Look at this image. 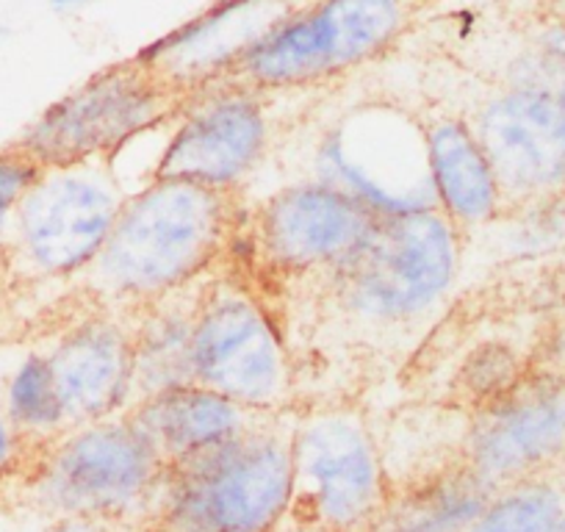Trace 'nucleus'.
<instances>
[{"label": "nucleus", "mask_w": 565, "mask_h": 532, "mask_svg": "<svg viewBox=\"0 0 565 532\" xmlns=\"http://www.w3.org/2000/svg\"><path fill=\"white\" fill-rule=\"evenodd\" d=\"M236 211V192L150 178L125 200L86 286L122 311L192 289L231 247Z\"/></svg>", "instance_id": "1"}, {"label": "nucleus", "mask_w": 565, "mask_h": 532, "mask_svg": "<svg viewBox=\"0 0 565 532\" xmlns=\"http://www.w3.org/2000/svg\"><path fill=\"white\" fill-rule=\"evenodd\" d=\"M291 425L264 416L233 441L167 466L148 532H280L291 521Z\"/></svg>", "instance_id": "2"}, {"label": "nucleus", "mask_w": 565, "mask_h": 532, "mask_svg": "<svg viewBox=\"0 0 565 532\" xmlns=\"http://www.w3.org/2000/svg\"><path fill=\"white\" fill-rule=\"evenodd\" d=\"M167 464L128 414L73 425L31 449L25 493L53 521L148 524Z\"/></svg>", "instance_id": "3"}, {"label": "nucleus", "mask_w": 565, "mask_h": 532, "mask_svg": "<svg viewBox=\"0 0 565 532\" xmlns=\"http://www.w3.org/2000/svg\"><path fill=\"white\" fill-rule=\"evenodd\" d=\"M463 233L438 209L380 216L330 275L335 300L369 324H411L436 311L460 278Z\"/></svg>", "instance_id": "4"}, {"label": "nucleus", "mask_w": 565, "mask_h": 532, "mask_svg": "<svg viewBox=\"0 0 565 532\" xmlns=\"http://www.w3.org/2000/svg\"><path fill=\"white\" fill-rule=\"evenodd\" d=\"M413 12L416 0H306L249 47L227 81L260 95L328 84L391 51Z\"/></svg>", "instance_id": "5"}, {"label": "nucleus", "mask_w": 565, "mask_h": 532, "mask_svg": "<svg viewBox=\"0 0 565 532\" xmlns=\"http://www.w3.org/2000/svg\"><path fill=\"white\" fill-rule=\"evenodd\" d=\"M183 100L186 95L134 56L42 108L14 145L42 170L114 161L130 142L170 123Z\"/></svg>", "instance_id": "6"}, {"label": "nucleus", "mask_w": 565, "mask_h": 532, "mask_svg": "<svg viewBox=\"0 0 565 532\" xmlns=\"http://www.w3.org/2000/svg\"><path fill=\"white\" fill-rule=\"evenodd\" d=\"M291 466L302 532H372L394 488L366 416L347 405L291 422Z\"/></svg>", "instance_id": "7"}, {"label": "nucleus", "mask_w": 565, "mask_h": 532, "mask_svg": "<svg viewBox=\"0 0 565 532\" xmlns=\"http://www.w3.org/2000/svg\"><path fill=\"white\" fill-rule=\"evenodd\" d=\"M128 192L111 161L42 170L14 216L9 264L40 284L84 278L100 255Z\"/></svg>", "instance_id": "8"}, {"label": "nucleus", "mask_w": 565, "mask_h": 532, "mask_svg": "<svg viewBox=\"0 0 565 532\" xmlns=\"http://www.w3.org/2000/svg\"><path fill=\"white\" fill-rule=\"evenodd\" d=\"M313 178L344 189L377 216L438 209L424 119L388 103L341 114L313 145Z\"/></svg>", "instance_id": "9"}, {"label": "nucleus", "mask_w": 565, "mask_h": 532, "mask_svg": "<svg viewBox=\"0 0 565 532\" xmlns=\"http://www.w3.org/2000/svg\"><path fill=\"white\" fill-rule=\"evenodd\" d=\"M192 377L255 414H280L291 391L289 355L253 291L227 280L198 291Z\"/></svg>", "instance_id": "10"}, {"label": "nucleus", "mask_w": 565, "mask_h": 532, "mask_svg": "<svg viewBox=\"0 0 565 532\" xmlns=\"http://www.w3.org/2000/svg\"><path fill=\"white\" fill-rule=\"evenodd\" d=\"M266 145L264 95L238 81H216L181 103L150 178L236 192L260 164Z\"/></svg>", "instance_id": "11"}, {"label": "nucleus", "mask_w": 565, "mask_h": 532, "mask_svg": "<svg viewBox=\"0 0 565 532\" xmlns=\"http://www.w3.org/2000/svg\"><path fill=\"white\" fill-rule=\"evenodd\" d=\"M460 460L493 491L557 475L565 466V369H532L508 394L471 411Z\"/></svg>", "instance_id": "12"}, {"label": "nucleus", "mask_w": 565, "mask_h": 532, "mask_svg": "<svg viewBox=\"0 0 565 532\" xmlns=\"http://www.w3.org/2000/svg\"><path fill=\"white\" fill-rule=\"evenodd\" d=\"M380 216L344 189L306 178L271 192L253 216V249L280 278L333 275Z\"/></svg>", "instance_id": "13"}, {"label": "nucleus", "mask_w": 565, "mask_h": 532, "mask_svg": "<svg viewBox=\"0 0 565 532\" xmlns=\"http://www.w3.org/2000/svg\"><path fill=\"white\" fill-rule=\"evenodd\" d=\"M508 205L565 192V81L502 84L469 117Z\"/></svg>", "instance_id": "14"}, {"label": "nucleus", "mask_w": 565, "mask_h": 532, "mask_svg": "<svg viewBox=\"0 0 565 532\" xmlns=\"http://www.w3.org/2000/svg\"><path fill=\"white\" fill-rule=\"evenodd\" d=\"M306 0H216L136 53L181 95L227 78L249 47Z\"/></svg>", "instance_id": "15"}, {"label": "nucleus", "mask_w": 565, "mask_h": 532, "mask_svg": "<svg viewBox=\"0 0 565 532\" xmlns=\"http://www.w3.org/2000/svg\"><path fill=\"white\" fill-rule=\"evenodd\" d=\"M47 358L73 425L114 419L139 400L130 322L100 308L75 319L53 339Z\"/></svg>", "instance_id": "16"}, {"label": "nucleus", "mask_w": 565, "mask_h": 532, "mask_svg": "<svg viewBox=\"0 0 565 532\" xmlns=\"http://www.w3.org/2000/svg\"><path fill=\"white\" fill-rule=\"evenodd\" d=\"M424 137L438 211L463 236L493 225L508 209V198L469 117L438 114L424 119Z\"/></svg>", "instance_id": "17"}, {"label": "nucleus", "mask_w": 565, "mask_h": 532, "mask_svg": "<svg viewBox=\"0 0 565 532\" xmlns=\"http://www.w3.org/2000/svg\"><path fill=\"white\" fill-rule=\"evenodd\" d=\"M128 416L159 449L164 464L175 466L233 441L271 414H255L209 385L183 383L136 400Z\"/></svg>", "instance_id": "18"}, {"label": "nucleus", "mask_w": 565, "mask_h": 532, "mask_svg": "<svg viewBox=\"0 0 565 532\" xmlns=\"http://www.w3.org/2000/svg\"><path fill=\"white\" fill-rule=\"evenodd\" d=\"M491 497L493 488L463 460H449L394 482L372 532H463Z\"/></svg>", "instance_id": "19"}, {"label": "nucleus", "mask_w": 565, "mask_h": 532, "mask_svg": "<svg viewBox=\"0 0 565 532\" xmlns=\"http://www.w3.org/2000/svg\"><path fill=\"white\" fill-rule=\"evenodd\" d=\"M194 300H198V291L186 289L134 311L136 319L130 322V336H134V369L139 400L172 389V385L194 383Z\"/></svg>", "instance_id": "20"}, {"label": "nucleus", "mask_w": 565, "mask_h": 532, "mask_svg": "<svg viewBox=\"0 0 565 532\" xmlns=\"http://www.w3.org/2000/svg\"><path fill=\"white\" fill-rule=\"evenodd\" d=\"M0 411L31 447L53 441L73 427L47 352H29L12 369L3 383Z\"/></svg>", "instance_id": "21"}, {"label": "nucleus", "mask_w": 565, "mask_h": 532, "mask_svg": "<svg viewBox=\"0 0 565 532\" xmlns=\"http://www.w3.org/2000/svg\"><path fill=\"white\" fill-rule=\"evenodd\" d=\"M491 231V244L508 264H546L565 255V192L543 194L504 209Z\"/></svg>", "instance_id": "22"}, {"label": "nucleus", "mask_w": 565, "mask_h": 532, "mask_svg": "<svg viewBox=\"0 0 565 532\" xmlns=\"http://www.w3.org/2000/svg\"><path fill=\"white\" fill-rule=\"evenodd\" d=\"M563 510V477H532L493 491L482 513L463 532H557Z\"/></svg>", "instance_id": "23"}, {"label": "nucleus", "mask_w": 565, "mask_h": 532, "mask_svg": "<svg viewBox=\"0 0 565 532\" xmlns=\"http://www.w3.org/2000/svg\"><path fill=\"white\" fill-rule=\"evenodd\" d=\"M532 369L535 366L530 363V358H524V352L515 350L513 344L488 339L466 352L452 377V391L458 403H463L469 411H477L515 389Z\"/></svg>", "instance_id": "24"}, {"label": "nucleus", "mask_w": 565, "mask_h": 532, "mask_svg": "<svg viewBox=\"0 0 565 532\" xmlns=\"http://www.w3.org/2000/svg\"><path fill=\"white\" fill-rule=\"evenodd\" d=\"M42 175V167L18 145L0 148V253H7L20 203Z\"/></svg>", "instance_id": "25"}, {"label": "nucleus", "mask_w": 565, "mask_h": 532, "mask_svg": "<svg viewBox=\"0 0 565 532\" xmlns=\"http://www.w3.org/2000/svg\"><path fill=\"white\" fill-rule=\"evenodd\" d=\"M31 449L34 447L14 430L7 414L0 411V482L9 480L14 471L25 469V464L31 458Z\"/></svg>", "instance_id": "26"}, {"label": "nucleus", "mask_w": 565, "mask_h": 532, "mask_svg": "<svg viewBox=\"0 0 565 532\" xmlns=\"http://www.w3.org/2000/svg\"><path fill=\"white\" fill-rule=\"evenodd\" d=\"M84 3H92V0H51V7L56 9H75V7H84Z\"/></svg>", "instance_id": "27"}, {"label": "nucleus", "mask_w": 565, "mask_h": 532, "mask_svg": "<svg viewBox=\"0 0 565 532\" xmlns=\"http://www.w3.org/2000/svg\"><path fill=\"white\" fill-rule=\"evenodd\" d=\"M557 532H565V510H563V519H559V526H557Z\"/></svg>", "instance_id": "28"}]
</instances>
